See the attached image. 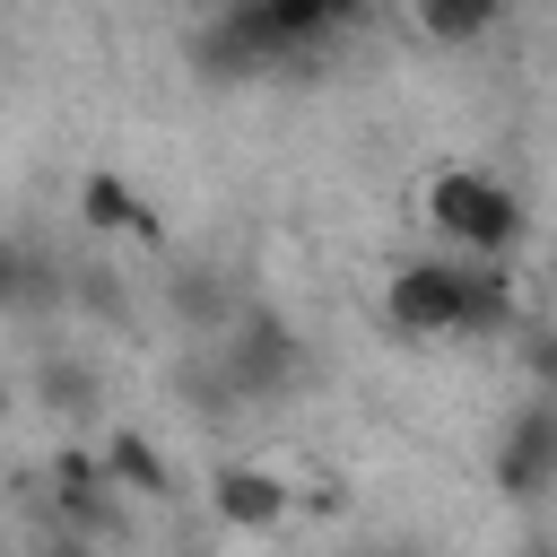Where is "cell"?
<instances>
[{"label":"cell","mask_w":557,"mask_h":557,"mask_svg":"<svg viewBox=\"0 0 557 557\" xmlns=\"http://www.w3.org/2000/svg\"><path fill=\"white\" fill-rule=\"evenodd\" d=\"M426 226H435L453 252H470V261H505V252H513V235H522V200H513V183H505V174L444 165V174L426 183Z\"/></svg>","instance_id":"cell-1"},{"label":"cell","mask_w":557,"mask_h":557,"mask_svg":"<svg viewBox=\"0 0 557 557\" xmlns=\"http://www.w3.org/2000/svg\"><path fill=\"white\" fill-rule=\"evenodd\" d=\"M339 26V9H322V0H244V9H226L209 35H200V52H218V61H235V70H270V61H287L296 44H322Z\"/></svg>","instance_id":"cell-2"},{"label":"cell","mask_w":557,"mask_h":557,"mask_svg":"<svg viewBox=\"0 0 557 557\" xmlns=\"http://www.w3.org/2000/svg\"><path fill=\"white\" fill-rule=\"evenodd\" d=\"M383 313H392L400 339H453V331H470V261H453V252L400 261L383 278Z\"/></svg>","instance_id":"cell-3"},{"label":"cell","mask_w":557,"mask_h":557,"mask_svg":"<svg viewBox=\"0 0 557 557\" xmlns=\"http://www.w3.org/2000/svg\"><path fill=\"white\" fill-rule=\"evenodd\" d=\"M496 487L505 496H548L557 487V409L548 400L522 409V418H505V435H496Z\"/></svg>","instance_id":"cell-4"},{"label":"cell","mask_w":557,"mask_h":557,"mask_svg":"<svg viewBox=\"0 0 557 557\" xmlns=\"http://www.w3.org/2000/svg\"><path fill=\"white\" fill-rule=\"evenodd\" d=\"M287 505H296V487H287L278 470H261V461H226V470L209 479V513H218L226 531H278Z\"/></svg>","instance_id":"cell-5"},{"label":"cell","mask_w":557,"mask_h":557,"mask_svg":"<svg viewBox=\"0 0 557 557\" xmlns=\"http://www.w3.org/2000/svg\"><path fill=\"white\" fill-rule=\"evenodd\" d=\"M104 487H122V496H165L174 487V470H165V453L148 444V435H104Z\"/></svg>","instance_id":"cell-6"},{"label":"cell","mask_w":557,"mask_h":557,"mask_svg":"<svg viewBox=\"0 0 557 557\" xmlns=\"http://www.w3.org/2000/svg\"><path fill=\"white\" fill-rule=\"evenodd\" d=\"M78 200H87V226H104V235H122V226H148V200H139L122 174H87V183H78Z\"/></svg>","instance_id":"cell-7"},{"label":"cell","mask_w":557,"mask_h":557,"mask_svg":"<svg viewBox=\"0 0 557 557\" xmlns=\"http://www.w3.org/2000/svg\"><path fill=\"white\" fill-rule=\"evenodd\" d=\"M496 26V0H470V9H418V35H435V44H470V35H487Z\"/></svg>","instance_id":"cell-8"},{"label":"cell","mask_w":557,"mask_h":557,"mask_svg":"<svg viewBox=\"0 0 557 557\" xmlns=\"http://www.w3.org/2000/svg\"><path fill=\"white\" fill-rule=\"evenodd\" d=\"M17 287H26V252H17V244H9V235H0V305H9V296H17Z\"/></svg>","instance_id":"cell-9"},{"label":"cell","mask_w":557,"mask_h":557,"mask_svg":"<svg viewBox=\"0 0 557 557\" xmlns=\"http://www.w3.org/2000/svg\"><path fill=\"white\" fill-rule=\"evenodd\" d=\"M366 557H400V548H366Z\"/></svg>","instance_id":"cell-10"},{"label":"cell","mask_w":557,"mask_h":557,"mask_svg":"<svg viewBox=\"0 0 557 557\" xmlns=\"http://www.w3.org/2000/svg\"><path fill=\"white\" fill-rule=\"evenodd\" d=\"M0 418H9V392H0Z\"/></svg>","instance_id":"cell-11"},{"label":"cell","mask_w":557,"mask_h":557,"mask_svg":"<svg viewBox=\"0 0 557 557\" xmlns=\"http://www.w3.org/2000/svg\"><path fill=\"white\" fill-rule=\"evenodd\" d=\"M540 557H548V548H540Z\"/></svg>","instance_id":"cell-12"}]
</instances>
